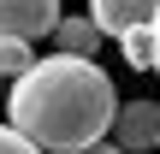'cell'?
<instances>
[{
  "instance_id": "6da1fadb",
  "label": "cell",
  "mask_w": 160,
  "mask_h": 154,
  "mask_svg": "<svg viewBox=\"0 0 160 154\" xmlns=\"http://www.w3.org/2000/svg\"><path fill=\"white\" fill-rule=\"evenodd\" d=\"M119 119L113 77L95 59L48 53L6 89V125L42 154H89Z\"/></svg>"
},
{
  "instance_id": "7a4b0ae2",
  "label": "cell",
  "mask_w": 160,
  "mask_h": 154,
  "mask_svg": "<svg viewBox=\"0 0 160 154\" xmlns=\"http://www.w3.org/2000/svg\"><path fill=\"white\" fill-rule=\"evenodd\" d=\"M53 30H59V0H0V36L36 47Z\"/></svg>"
},
{
  "instance_id": "3957f363",
  "label": "cell",
  "mask_w": 160,
  "mask_h": 154,
  "mask_svg": "<svg viewBox=\"0 0 160 154\" xmlns=\"http://www.w3.org/2000/svg\"><path fill=\"white\" fill-rule=\"evenodd\" d=\"M113 148H125V154L160 148V107H154V101H119V119H113Z\"/></svg>"
},
{
  "instance_id": "277c9868",
  "label": "cell",
  "mask_w": 160,
  "mask_h": 154,
  "mask_svg": "<svg viewBox=\"0 0 160 154\" xmlns=\"http://www.w3.org/2000/svg\"><path fill=\"white\" fill-rule=\"evenodd\" d=\"M160 12V0H89V24L101 36H131V30H148Z\"/></svg>"
},
{
  "instance_id": "5b68a950",
  "label": "cell",
  "mask_w": 160,
  "mask_h": 154,
  "mask_svg": "<svg viewBox=\"0 0 160 154\" xmlns=\"http://www.w3.org/2000/svg\"><path fill=\"white\" fill-rule=\"evenodd\" d=\"M95 47H101V30H95L89 18H59V30H53V53L95 59Z\"/></svg>"
},
{
  "instance_id": "8992f818",
  "label": "cell",
  "mask_w": 160,
  "mask_h": 154,
  "mask_svg": "<svg viewBox=\"0 0 160 154\" xmlns=\"http://www.w3.org/2000/svg\"><path fill=\"white\" fill-rule=\"evenodd\" d=\"M30 65H36V47H30V42H12V36H0V77H12V83H18Z\"/></svg>"
},
{
  "instance_id": "52a82bcc",
  "label": "cell",
  "mask_w": 160,
  "mask_h": 154,
  "mask_svg": "<svg viewBox=\"0 0 160 154\" xmlns=\"http://www.w3.org/2000/svg\"><path fill=\"white\" fill-rule=\"evenodd\" d=\"M119 42H125V65H137V71L154 65V30H131V36H119Z\"/></svg>"
},
{
  "instance_id": "ba28073f",
  "label": "cell",
  "mask_w": 160,
  "mask_h": 154,
  "mask_svg": "<svg viewBox=\"0 0 160 154\" xmlns=\"http://www.w3.org/2000/svg\"><path fill=\"white\" fill-rule=\"evenodd\" d=\"M0 154H42V148H36V142H24L12 125H0Z\"/></svg>"
},
{
  "instance_id": "9c48e42d",
  "label": "cell",
  "mask_w": 160,
  "mask_h": 154,
  "mask_svg": "<svg viewBox=\"0 0 160 154\" xmlns=\"http://www.w3.org/2000/svg\"><path fill=\"white\" fill-rule=\"evenodd\" d=\"M148 30H154V77H160V12H154V24H148Z\"/></svg>"
},
{
  "instance_id": "30bf717a",
  "label": "cell",
  "mask_w": 160,
  "mask_h": 154,
  "mask_svg": "<svg viewBox=\"0 0 160 154\" xmlns=\"http://www.w3.org/2000/svg\"><path fill=\"white\" fill-rule=\"evenodd\" d=\"M89 154H125V148H113V142H101V148H89Z\"/></svg>"
}]
</instances>
